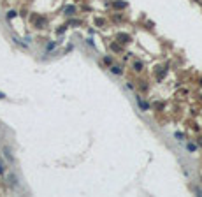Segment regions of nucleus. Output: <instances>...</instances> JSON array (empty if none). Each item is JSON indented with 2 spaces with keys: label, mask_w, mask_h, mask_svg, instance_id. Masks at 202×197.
Returning <instances> with one entry per match:
<instances>
[{
  "label": "nucleus",
  "mask_w": 202,
  "mask_h": 197,
  "mask_svg": "<svg viewBox=\"0 0 202 197\" xmlns=\"http://www.w3.org/2000/svg\"><path fill=\"white\" fill-rule=\"evenodd\" d=\"M65 11H67V12H65V14H74V11H76V9H74V7H72V5H70V7H67V9H65Z\"/></svg>",
  "instance_id": "obj_2"
},
{
  "label": "nucleus",
  "mask_w": 202,
  "mask_h": 197,
  "mask_svg": "<svg viewBox=\"0 0 202 197\" xmlns=\"http://www.w3.org/2000/svg\"><path fill=\"white\" fill-rule=\"evenodd\" d=\"M188 150H190V151H193V150H195V144H192V143H190V144H188Z\"/></svg>",
  "instance_id": "obj_6"
},
{
  "label": "nucleus",
  "mask_w": 202,
  "mask_h": 197,
  "mask_svg": "<svg viewBox=\"0 0 202 197\" xmlns=\"http://www.w3.org/2000/svg\"><path fill=\"white\" fill-rule=\"evenodd\" d=\"M14 16H16V12H14V11H11V12L7 14V18H9V19H11V18H14Z\"/></svg>",
  "instance_id": "obj_5"
},
{
  "label": "nucleus",
  "mask_w": 202,
  "mask_h": 197,
  "mask_svg": "<svg viewBox=\"0 0 202 197\" xmlns=\"http://www.w3.org/2000/svg\"><path fill=\"white\" fill-rule=\"evenodd\" d=\"M55 46H56V44H55V42H51V44H48V48H46V49H48V51H51Z\"/></svg>",
  "instance_id": "obj_4"
},
{
  "label": "nucleus",
  "mask_w": 202,
  "mask_h": 197,
  "mask_svg": "<svg viewBox=\"0 0 202 197\" xmlns=\"http://www.w3.org/2000/svg\"><path fill=\"white\" fill-rule=\"evenodd\" d=\"M0 99H4V93H0Z\"/></svg>",
  "instance_id": "obj_8"
},
{
  "label": "nucleus",
  "mask_w": 202,
  "mask_h": 197,
  "mask_svg": "<svg viewBox=\"0 0 202 197\" xmlns=\"http://www.w3.org/2000/svg\"><path fill=\"white\" fill-rule=\"evenodd\" d=\"M0 174H4V167H2V164H0Z\"/></svg>",
  "instance_id": "obj_7"
},
{
  "label": "nucleus",
  "mask_w": 202,
  "mask_h": 197,
  "mask_svg": "<svg viewBox=\"0 0 202 197\" xmlns=\"http://www.w3.org/2000/svg\"><path fill=\"white\" fill-rule=\"evenodd\" d=\"M111 71H113V74H121V69H120L118 65H114V67H113Z\"/></svg>",
  "instance_id": "obj_1"
},
{
  "label": "nucleus",
  "mask_w": 202,
  "mask_h": 197,
  "mask_svg": "<svg viewBox=\"0 0 202 197\" xmlns=\"http://www.w3.org/2000/svg\"><path fill=\"white\" fill-rule=\"evenodd\" d=\"M141 67H142V63H141V62H134V69L141 71Z\"/></svg>",
  "instance_id": "obj_3"
}]
</instances>
